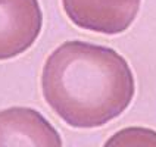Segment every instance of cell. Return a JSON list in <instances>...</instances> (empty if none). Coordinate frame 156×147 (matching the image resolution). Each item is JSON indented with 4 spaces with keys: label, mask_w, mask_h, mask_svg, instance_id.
<instances>
[{
    "label": "cell",
    "mask_w": 156,
    "mask_h": 147,
    "mask_svg": "<svg viewBox=\"0 0 156 147\" xmlns=\"http://www.w3.org/2000/svg\"><path fill=\"white\" fill-rule=\"evenodd\" d=\"M38 0H0V61L27 52L41 33Z\"/></svg>",
    "instance_id": "obj_3"
},
{
    "label": "cell",
    "mask_w": 156,
    "mask_h": 147,
    "mask_svg": "<svg viewBox=\"0 0 156 147\" xmlns=\"http://www.w3.org/2000/svg\"><path fill=\"white\" fill-rule=\"evenodd\" d=\"M46 103L72 128H99L118 118L136 94L128 62L111 47L80 40L56 47L43 66Z\"/></svg>",
    "instance_id": "obj_1"
},
{
    "label": "cell",
    "mask_w": 156,
    "mask_h": 147,
    "mask_svg": "<svg viewBox=\"0 0 156 147\" xmlns=\"http://www.w3.org/2000/svg\"><path fill=\"white\" fill-rule=\"evenodd\" d=\"M0 146L59 147V132L40 112L15 106L0 110Z\"/></svg>",
    "instance_id": "obj_4"
},
{
    "label": "cell",
    "mask_w": 156,
    "mask_h": 147,
    "mask_svg": "<svg viewBox=\"0 0 156 147\" xmlns=\"http://www.w3.org/2000/svg\"><path fill=\"white\" fill-rule=\"evenodd\" d=\"M140 3L141 0H62L74 25L106 35L127 31L139 13Z\"/></svg>",
    "instance_id": "obj_2"
}]
</instances>
